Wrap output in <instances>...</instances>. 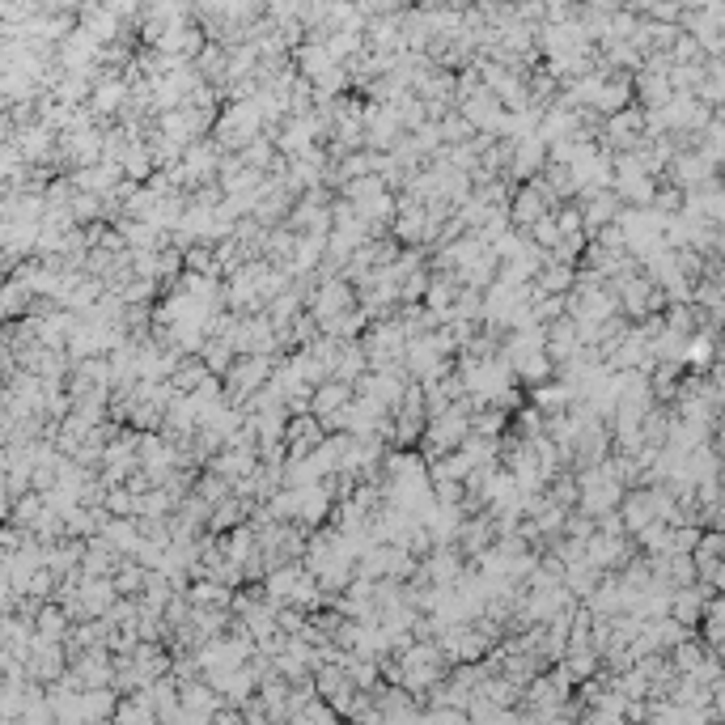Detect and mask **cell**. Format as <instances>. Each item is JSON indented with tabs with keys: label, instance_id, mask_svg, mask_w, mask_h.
<instances>
[{
	"label": "cell",
	"instance_id": "1",
	"mask_svg": "<svg viewBox=\"0 0 725 725\" xmlns=\"http://www.w3.org/2000/svg\"><path fill=\"white\" fill-rule=\"evenodd\" d=\"M268 132V123H263V111L255 106V98L251 102H242V98H234L221 111V119H217V128H212V140L229 153V157H238V153H246L255 145V140Z\"/></svg>",
	"mask_w": 725,
	"mask_h": 725
},
{
	"label": "cell",
	"instance_id": "2",
	"mask_svg": "<svg viewBox=\"0 0 725 725\" xmlns=\"http://www.w3.org/2000/svg\"><path fill=\"white\" fill-rule=\"evenodd\" d=\"M276 365L280 361H272V357H238V365L221 378L225 382V399L234 403V408H246V403H251L263 386L276 378Z\"/></svg>",
	"mask_w": 725,
	"mask_h": 725
},
{
	"label": "cell",
	"instance_id": "3",
	"mask_svg": "<svg viewBox=\"0 0 725 725\" xmlns=\"http://www.w3.org/2000/svg\"><path fill=\"white\" fill-rule=\"evenodd\" d=\"M221 166H225V149L217 140H196V145H187L183 153V174H187V187H212L221 179Z\"/></svg>",
	"mask_w": 725,
	"mask_h": 725
},
{
	"label": "cell",
	"instance_id": "4",
	"mask_svg": "<svg viewBox=\"0 0 725 725\" xmlns=\"http://www.w3.org/2000/svg\"><path fill=\"white\" fill-rule=\"evenodd\" d=\"M458 115H463L475 132H488V136H501V128H505V106L497 102V94H488V90H480V94H467V98H458Z\"/></svg>",
	"mask_w": 725,
	"mask_h": 725
},
{
	"label": "cell",
	"instance_id": "5",
	"mask_svg": "<svg viewBox=\"0 0 725 725\" xmlns=\"http://www.w3.org/2000/svg\"><path fill=\"white\" fill-rule=\"evenodd\" d=\"M323 441H327V429L318 424V416H293L289 420V433H285L289 463H306V458H314Z\"/></svg>",
	"mask_w": 725,
	"mask_h": 725
},
{
	"label": "cell",
	"instance_id": "6",
	"mask_svg": "<svg viewBox=\"0 0 725 725\" xmlns=\"http://www.w3.org/2000/svg\"><path fill=\"white\" fill-rule=\"evenodd\" d=\"M547 140L543 136H530V140H518L514 145V162H509V179H518V187L522 183H530V179H539V170H547Z\"/></svg>",
	"mask_w": 725,
	"mask_h": 725
},
{
	"label": "cell",
	"instance_id": "7",
	"mask_svg": "<svg viewBox=\"0 0 725 725\" xmlns=\"http://www.w3.org/2000/svg\"><path fill=\"white\" fill-rule=\"evenodd\" d=\"M263 183H268V174H263V170H251V166L242 162V157H225L221 179H217V187L225 191V196H259Z\"/></svg>",
	"mask_w": 725,
	"mask_h": 725
},
{
	"label": "cell",
	"instance_id": "8",
	"mask_svg": "<svg viewBox=\"0 0 725 725\" xmlns=\"http://www.w3.org/2000/svg\"><path fill=\"white\" fill-rule=\"evenodd\" d=\"M395 238L399 242H408L412 251L424 242V234H429V217H424V204L416 196H399V217H395Z\"/></svg>",
	"mask_w": 725,
	"mask_h": 725
},
{
	"label": "cell",
	"instance_id": "9",
	"mask_svg": "<svg viewBox=\"0 0 725 725\" xmlns=\"http://www.w3.org/2000/svg\"><path fill=\"white\" fill-rule=\"evenodd\" d=\"M581 212H586V229H594V234L620 225V217H624L620 212V191H598V196H586Z\"/></svg>",
	"mask_w": 725,
	"mask_h": 725
},
{
	"label": "cell",
	"instance_id": "10",
	"mask_svg": "<svg viewBox=\"0 0 725 725\" xmlns=\"http://www.w3.org/2000/svg\"><path fill=\"white\" fill-rule=\"evenodd\" d=\"M102 539L119 556H140V547H145V530H140L136 518H111V526L102 530Z\"/></svg>",
	"mask_w": 725,
	"mask_h": 725
},
{
	"label": "cell",
	"instance_id": "11",
	"mask_svg": "<svg viewBox=\"0 0 725 725\" xmlns=\"http://www.w3.org/2000/svg\"><path fill=\"white\" fill-rule=\"evenodd\" d=\"M352 399H357V391H352L348 382H335V378H331V382H323V386H318V391H314L310 416H318V420H327V416H340V412L348 408Z\"/></svg>",
	"mask_w": 725,
	"mask_h": 725
},
{
	"label": "cell",
	"instance_id": "12",
	"mask_svg": "<svg viewBox=\"0 0 725 725\" xmlns=\"http://www.w3.org/2000/svg\"><path fill=\"white\" fill-rule=\"evenodd\" d=\"M424 573H429L437 586H454V581L463 577V560H458L454 547H437V552L424 560Z\"/></svg>",
	"mask_w": 725,
	"mask_h": 725
},
{
	"label": "cell",
	"instance_id": "13",
	"mask_svg": "<svg viewBox=\"0 0 725 725\" xmlns=\"http://www.w3.org/2000/svg\"><path fill=\"white\" fill-rule=\"evenodd\" d=\"M514 374H518V382H526V386H530V391H539V386L552 382L556 361L547 357V352H535V357H526L522 365H514Z\"/></svg>",
	"mask_w": 725,
	"mask_h": 725
},
{
	"label": "cell",
	"instance_id": "14",
	"mask_svg": "<svg viewBox=\"0 0 725 725\" xmlns=\"http://www.w3.org/2000/svg\"><path fill=\"white\" fill-rule=\"evenodd\" d=\"M302 581H306V569H302V564H285V569H272V577H268V594H272V598H297Z\"/></svg>",
	"mask_w": 725,
	"mask_h": 725
},
{
	"label": "cell",
	"instance_id": "15",
	"mask_svg": "<svg viewBox=\"0 0 725 725\" xmlns=\"http://www.w3.org/2000/svg\"><path fill=\"white\" fill-rule=\"evenodd\" d=\"M204 365H208V374H212V378H225L229 369L238 365L234 344H225V340H208V348H204Z\"/></svg>",
	"mask_w": 725,
	"mask_h": 725
},
{
	"label": "cell",
	"instance_id": "16",
	"mask_svg": "<svg viewBox=\"0 0 725 725\" xmlns=\"http://www.w3.org/2000/svg\"><path fill=\"white\" fill-rule=\"evenodd\" d=\"M556 225H560L564 238H586V212H581V204H560Z\"/></svg>",
	"mask_w": 725,
	"mask_h": 725
},
{
	"label": "cell",
	"instance_id": "17",
	"mask_svg": "<svg viewBox=\"0 0 725 725\" xmlns=\"http://www.w3.org/2000/svg\"><path fill=\"white\" fill-rule=\"evenodd\" d=\"M106 509H111V518H136V497L128 488H111L106 492Z\"/></svg>",
	"mask_w": 725,
	"mask_h": 725
},
{
	"label": "cell",
	"instance_id": "18",
	"mask_svg": "<svg viewBox=\"0 0 725 725\" xmlns=\"http://www.w3.org/2000/svg\"><path fill=\"white\" fill-rule=\"evenodd\" d=\"M115 590H111V581L106 577H90L81 586V598H85V607H106V598H111Z\"/></svg>",
	"mask_w": 725,
	"mask_h": 725
},
{
	"label": "cell",
	"instance_id": "19",
	"mask_svg": "<svg viewBox=\"0 0 725 725\" xmlns=\"http://www.w3.org/2000/svg\"><path fill=\"white\" fill-rule=\"evenodd\" d=\"M221 598H225V590L212 586V581H200L196 586V603H221Z\"/></svg>",
	"mask_w": 725,
	"mask_h": 725
},
{
	"label": "cell",
	"instance_id": "20",
	"mask_svg": "<svg viewBox=\"0 0 725 725\" xmlns=\"http://www.w3.org/2000/svg\"><path fill=\"white\" fill-rule=\"evenodd\" d=\"M39 624H43L47 632H60V615H56V611H51V607H47V611L39 615Z\"/></svg>",
	"mask_w": 725,
	"mask_h": 725
}]
</instances>
